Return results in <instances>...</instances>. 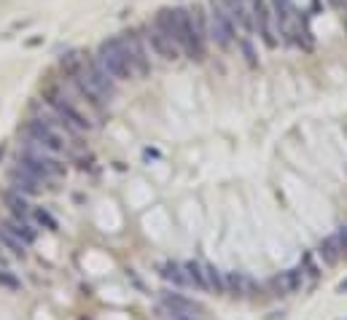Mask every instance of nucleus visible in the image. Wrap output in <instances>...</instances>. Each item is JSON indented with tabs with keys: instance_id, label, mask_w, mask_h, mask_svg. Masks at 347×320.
Masks as SVG:
<instances>
[{
	"instance_id": "f257e3e1",
	"label": "nucleus",
	"mask_w": 347,
	"mask_h": 320,
	"mask_svg": "<svg viewBox=\"0 0 347 320\" xmlns=\"http://www.w3.org/2000/svg\"><path fill=\"white\" fill-rule=\"evenodd\" d=\"M43 102L49 105V110L62 121V127L68 135H83V132L95 129V119L89 113H83L76 100L70 97V92L62 83H46L43 86Z\"/></svg>"
},
{
	"instance_id": "f03ea898",
	"label": "nucleus",
	"mask_w": 347,
	"mask_h": 320,
	"mask_svg": "<svg viewBox=\"0 0 347 320\" xmlns=\"http://www.w3.org/2000/svg\"><path fill=\"white\" fill-rule=\"evenodd\" d=\"M186 33H183V56H189L194 62H202L208 56V6L194 3L186 8Z\"/></svg>"
},
{
	"instance_id": "7ed1b4c3",
	"label": "nucleus",
	"mask_w": 347,
	"mask_h": 320,
	"mask_svg": "<svg viewBox=\"0 0 347 320\" xmlns=\"http://www.w3.org/2000/svg\"><path fill=\"white\" fill-rule=\"evenodd\" d=\"M49 108V105H46ZM62 121L54 116V119H49V116H33V119H27L24 121V127H22V132H24V137L27 140H33V143H38L41 148H46V151H51L54 156H60L65 148H68V143H65V132L62 135Z\"/></svg>"
},
{
	"instance_id": "20e7f679",
	"label": "nucleus",
	"mask_w": 347,
	"mask_h": 320,
	"mask_svg": "<svg viewBox=\"0 0 347 320\" xmlns=\"http://www.w3.org/2000/svg\"><path fill=\"white\" fill-rule=\"evenodd\" d=\"M119 46L121 51H124L129 68H132L135 78H146V75H151L154 65H151V49H148L146 43V35L143 30H127L119 35Z\"/></svg>"
},
{
	"instance_id": "39448f33",
	"label": "nucleus",
	"mask_w": 347,
	"mask_h": 320,
	"mask_svg": "<svg viewBox=\"0 0 347 320\" xmlns=\"http://www.w3.org/2000/svg\"><path fill=\"white\" fill-rule=\"evenodd\" d=\"M205 6H208V41L218 51H232V46L237 43V30H234L232 19L218 0H208Z\"/></svg>"
},
{
	"instance_id": "423d86ee",
	"label": "nucleus",
	"mask_w": 347,
	"mask_h": 320,
	"mask_svg": "<svg viewBox=\"0 0 347 320\" xmlns=\"http://www.w3.org/2000/svg\"><path fill=\"white\" fill-rule=\"evenodd\" d=\"M95 60L100 62V68L105 70L116 83H119V81H132V78H135L132 68H129V62H127V56H124V51H121V46H119V35H113V38H108V41L100 43Z\"/></svg>"
},
{
	"instance_id": "0eeeda50",
	"label": "nucleus",
	"mask_w": 347,
	"mask_h": 320,
	"mask_svg": "<svg viewBox=\"0 0 347 320\" xmlns=\"http://www.w3.org/2000/svg\"><path fill=\"white\" fill-rule=\"evenodd\" d=\"M269 6H272V14H275V24H277L280 41L294 46L299 22H302V11L296 8L294 0H269Z\"/></svg>"
},
{
	"instance_id": "6e6552de",
	"label": "nucleus",
	"mask_w": 347,
	"mask_h": 320,
	"mask_svg": "<svg viewBox=\"0 0 347 320\" xmlns=\"http://www.w3.org/2000/svg\"><path fill=\"white\" fill-rule=\"evenodd\" d=\"M253 30L261 38V43L267 49H277L280 46V35H277V24H275V14H272L269 0H253Z\"/></svg>"
},
{
	"instance_id": "1a4fd4ad",
	"label": "nucleus",
	"mask_w": 347,
	"mask_h": 320,
	"mask_svg": "<svg viewBox=\"0 0 347 320\" xmlns=\"http://www.w3.org/2000/svg\"><path fill=\"white\" fill-rule=\"evenodd\" d=\"M162 312L170 320H194L205 315V307L181 294H162Z\"/></svg>"
},
{
	"instance_id": "9d476101",
	"label": "nucleus",
	"mask_w": 347,
	"mask_h": 320,
	"mask_svg": "<svg viewBox=\"0 0 347 320\" xmlns=\"http://www.w3.org/2000/svg\"><path fill=\"white\" fill-rule=\"evenodd\" d=\"M143 35H146V43H148V49H151L154 56H159V60H164V62H175V60H181V49H178V43L170 41L154 22H148V27H143Z\"/></svg>"
},
{
	"instance_id": "9b49d317",
	"label": "nucleus",
	"mask_w": 347,
	"mask_h": 320,
	"mask_svg": "<svg viewBox=\"0 0 347 320\" xmlns=\"http://www.w3.org/2000/svg\"><path fill=\"white\" fill-rule=\"evenodd\" d=\"M8 181H11V188H14V191H19V194H24V196L41 194V181H38V178H33V175L27 172V169H22V167L11 169Z\"/></svg>"
},
{
	"instance_id": "f8f14e48",
	"label": "nucleus",
	"mask_w": 347,
	"mask_h": 320,
	"mask_svg": "<svg viewBox=\"0 0 347 320\" xmlns=\"http://www.w3.org/2000/svg\"><path fill=\"white\" fill-rule=\"evenodd\" d=\"M317 253H321V258H323L326 267H336V264H339V258L344 256V253H342V242H339V237H336V234L326 237V240L321 242V248H317Z\"/></svg>"
},
{
	"instance_id": "ddd939ff",
	"label": "nucleus",
	"mask_w": 347,
	"mask_h": 320,
	"mask_svg": "<svg viewBox=\"0 0 347 320\" xmlns=\"http://www.w3.org/2000/svg\"><path fill=\"white\" fill-rule=\"evenodd\" d=\"M3 226H6L8 231H14V234H16V237H19L24 245H33V242H35V237H38L33 226H27V221H24V218H19V215H14V218L8 221V223H3Z\"/></svg>"
},
{
	"instance_id": "4468645a",
	"label": "nucleus",
	"mask_w": 347,
	"mask_h": 320,
	"mask_svg": "<svg viewBox=\"0 0 347 320\" xmlns=\"http://www.w3.org/2000/svg\"><path fill=\"white\" fill-rule=\"evenodd\" d=\"M159 275H162L167 282H172V285H189V280H186V272H183V264L164 261L162 269H159Z\"/></svg>"
},
{
	"instance_id": "2eb2a0df",
	"label": "nucleus",
	"mask_w": 347,
	"mask_h": 320,
	"mask_svg": "<svg viewBox=\"0 0 347 320\" xmlns=\"http://www.w3.org/2000/svg\"><path fill=\"white\" fill-rule=\"evenodd\" d=\"M183 272H186L189 285H194V288H208V280H205V264H199V261H186V264H183Z\"/></svg>"
},
{
	"instance_id": "dca6fc26",
	"label": "nucleus",
	"mask_w": 347,
	"mask_h": 320,
	"mask_svg": "<svg viewBox=\"0 0 347 320\" xmlns=\"http://www.w3.org/2000/svg\"><path fill=\"white\" fill-rule=\"evenodd\" d=\"M6 205L11 207V213L14 215H19V218H27V213H30V205H27V199H24V194H19V191H6Z\"/></svg>"
},
{
	"instance_id": "f3484780",
	"label": "nucleus",
	"mask_w": 347,
	"mask_h": 320,
	"mask_svg": "<svg viewBox=\"0 0 347 320\" xmlns=\"http://www.w3.org/2000/svg\"><path fill=\"white\" fill-rule=\"evenodd\" d=\"M0 242H3L6 248L14 253V256H22V258H24V253H27V245H24L19 237H16L14 231H8L6 226H0Z\"/></svg>"
},
{
	"instance_id": "a211bd4d",
	"label": "nucleus",
	"mask_w": 347,
	"mask_h": 320,
	"mask_svg": "<svg viewBox=\"0 0 347 320\" xmlns=\"http://www.w3.org/2000/svg\"><path fill=\"white\" fill-rule=\"evenodd\" d=\"M205 280H208V288H213L215 294H223V290H226V280H223L221 269L213 267V264H205Z\"/></svg>"
},
{
	"instance_id": "6ab92c4d",
	"label": "nucleus",
	"mask_w": 347,
	"mask_h": 320,
	"mask_svg": "<svg viewBox=\"0 0 347 320\" xmlns=\"http://www.w3.org/2000/svg\"><path fill=\"white\" fill-rule=\"evenodd\" d=\"M223 280H226V288L232 290V294L234 296H242V294H248V288H250V282H248V277L245 275H240V272H229V275L226 277H223Z\"/></svg>"
},
{
	"instance_id": "aec40b11",
	"label": "nucleus",
	"mask_w": 347,
	"mask_h": 320,
	"mask_svg": "<svg viewBox=\"0 0 347 320\" xmlns=\"http://www.w3.org/2000/svg\"><path fill=\"white\" fill-rule=\"evenodd\" d=\"M81 62H83V51H68L65 56H60V68L65 75H73L81 68Z\"/></svg>"
},
{
	"instance_id": "412c9836",
	"label": "nucleus",
	"mask_w": 347,
	"mask_h": 320,
	"mask_svg": "<svg viewBox=\"0 0 347 320\" xmlns=\"http://www.w3.org/2000/svg\"><path fill=\"white\" fill-rule=\"evenodd\" d=\"M237 46L242 49V56H245V62L250 65V68H256L258 60H256V51H253V38H250V35H240V38H237Z\"/></svg>"
},
{
	"instance_id": "4be33fe9",
	"label": "nucleus",
	"mask_w": 347,
	"mask_h": 320,
	"mask_svg": "<svg viewBox=\"0 0 347 320\" xmlns=\"http://www.w3.org/2000/svg\"><path fill=\"white\" fill-rule=\"evenodd\" d=\"M35 221H38L41 226H46V229H51V231H57V221L51 218L46 210H35Z\"/></svg>"
},
{
	"instance_id": "5701e85b",
	"label": "nucleus",
	"mask_w": 347,
	"mask_h": 320,
	"mask_svg": "<svg viewBox=\"0 0 347 320\" xmlns=\"http://www.w3.org/2000/svg\"><path fill=\"white\" fill-rule=\"evenodd\" d=\"M285 282H288V290H296L299 285H302V269L285 272Z\"/></svg>"
},
{
	"instance_id": "b1692460",
	"label": "nucleus",
	"mask_w": 347,
	"mask_h": 320,
	"mask_svg": "<svg viewBox=\"0 0 347 320\" xmlns=\"http://www.w3.org/2000/svg\"><path fill=\"white\" fill-rule=\"evenodd\" d=\"M0 285H3V288H11V290H19L22 282L16 280V277L11 275V272H0Z\"/></svg>"
},
{
	"instance_id": "393cba45",
	"label": "nucleus",
	"mask_w": 347,
	"mask_h": 320,
	"mask_svg": "<svg viewBox=\"0 0 347 320\" xmlns=\"http://www.w3.org/2000/svg\"><path fill=\"white\" fill-rule=\"evenodd\" d=\"M272 288H275V294L277 296H285L288 294V282H285V275L283 277H272V282H269Z\"/></svg>"
},
{
	"instance_id": "a878e982",
	"label": "nucleus",
	"mask_w": 347,
	"mask_h": 320,
	"mask_svg": "<svg viewBox=\"0 0 347 320\" xmlns=\"http://www.w3.org/2000/svg\"><path fill=\"white\" fill-rule=\"evenodd\" d=\"M342 3H344V0H328V6H331L334 11H339V8H342Z\"/></svg>"
},
{
	"instance_id": "bb28decb",
	"label": "nucleus",
	"mask_w": 347,
	"mask_h": 320,
	"mask_svg": "<svg viewBox=\"0 0 347 320\" xmlns=\"http://www.w3.org/2000/svg\"><path fill=\"white\" fill-rule=\"evenodd\" d=\"M339 290H342V294H344V290H347V282H342V285H339Z\"/></svg>"
},
{
	"instance_id": "cd10ccee",
	"label": "nucleus",
	"mask_w": 347,
	"mask_h": 320,
	"mask_svg": "<svg viewBox=\"0 0 347 320\" xmlns=\"http://www.w3.org/2000/svg\"><path fill=\"white\" fill-rule=\"evenodd\" d=\"M194 320H205V317H194Z\"/></svg>"
}]
</instances>
